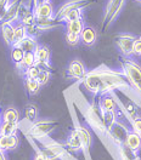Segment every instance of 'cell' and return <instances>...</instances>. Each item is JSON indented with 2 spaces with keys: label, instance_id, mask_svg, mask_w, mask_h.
Masks as SVG:
<instances>
[{
  "label": "cell",
  "instance_id": "cell-1",
  "mask_svg": "<svg viewBox=\"0 0 141 160\" xmlns=\"http://www.w3.org/2000/svg\"><path fill=\"white\" fill-rule=\"evenodd\" d=\"M83 85L95 97H101L117 91L130 92L131 86L122 70L111 69L106 66H100L95 69L88 70Z\"/></svg>",
  "mask_w": 141,
  "mask_h": 160
},
{
  "label": "cell",
  "instance_id": "cell-2",
  "mask_svg": "<svg viewBox=\"0 0 141 160\" xmlns=\"http://www.w3.org/2000/svg\"><path fill=\"white\" fill-rule=\"evenodd\" d=\"M83 117L86 122V125L94 131L96 135L100 137H106L107 136V128L102 119V112H101L99 103L96 102H86L83 108Z\"/></svg>",
  "mask_w": 141,
  "mask_h": 160
},
{
  "label": "cell",
  "instance_id": "cell-3",
  "mask_svg": "<svg viewBox=\"0 0 141 160\" xmlns=\"http://www.w3.org/2000/svg\"><path fill=\"white\" fill-rule=\"evenodd\" d=\"M122 72L124 73L131 90L141 97V66L131 57H123L121 60Z\"/></svg>",
  "mask_w": 141,
  "mask_h": 160
},
{
  "label": "cell",
  "instance_id": "cell-4",
  "mask_svg": "<svg viewBox=\"0 0 141 160\" xmlns=\"http://www.w3.org/2000/svg\"><path fill=\"white\" fill-rule=\"evenodd\" d=\"M60 122L54 119H40L35 120L34 122L28 124L27 128V135L28 137L34 141H41L49 137L51 132L59 128Z\"/></svg>",
  "mask_w": 141,
  "mask_h": 160
},
{
  "label": "cell",
  "instance_id": "cell-5",
  "mask_svg": "<svg viewBox=\"0 0 141 160\" xmlns=\"http://www.w3.org/2000/svg\"><path fill=\"white\" fill-rule=\"evenodd\" d=\"M130 130H131V126L129 121L117 120L114 122V125L107 131L106 138L110 141L114 147H119V146L125 143L127 136L130 132Z\"/></svg>",
  "mask_w": 141,
  "mask_h": 160
},
{
  "label": "cell",
  "instance_id": "cell-6",
  "mask_svg": "<svg viewBox=\"0 0 141 160\" xmlns=\"http://www.w3.org/2000/svg\"><path fill=\"white\" fill-rule=\"evenodd\" d=\"M125 2L127 0H108L103 12V18H102V27H101L102 32H106L111 27L112 23L119 16Z\"/></svg>",
  "mask_w": 141,
  "mask_h": 160
},
{
  "label": "cell",
  "instance_id": "cell-7",
  "mask_svg": "<svg viewBox=\"0 0 141 160\" xmlns=\"http://www.w3.org/2000/svg\"><path fill=\"white\" fill-rule=\"evenodd\" d=\"M138 37L130 33H119L114 38V44L123 57H133L134 56V44Z\"/></svg>",
  "mask_w": 141,
  "mask_h": 160
},
{
  "label": "cell",
  "instance_id": "cell-8",
  "mask_svg": "<svg viewBox=\"0 0 141 160\" xmlns=\"http://www.w3.org/2000/svg\"><path fill=\"white\" fill-rule=\"evenodd\" d=\"M94 2H95V0H68L57 9V11L55 12V18L60 21L67 12L72 10H81V9L84 10V9L89 8L90 5H92Z\"/></svg>",
  "mask_w": 141,
  "mask_h": 160
},
{
  "label": "cell",
  "instance_id": "cell-9",
  "mask_svg": "<svg viewBox=\"0 0 141 160\" xmlns=\"http://www.w3.org/2000/svg\"><path fill=\"white\" fill-rule=\"evenodd\" d=\"M37 142H39L40 144L43 146H45L46 148H49V149L59 158V160H70L72 159V157H70V152L67 148H66V146H65V143H61L59 141H55L50 138V137H46V138H44V140L41 141H37Z\"/></svg>",
  "mask_w": 141,
  "mask_h": 160
},
{
  "label": "cell",
  "instance_id": "cell-10",
  "mask_svg": "<svg viewBox=\"0 0 141 160\" xmlns=\"http://www.w3.org/2000/svg\"><path fill=\"white\" fill-rule=\"evenodd\" d=\"M74 128L78 131V135L81 140V144H83V153L86 158H89V153H90L91 144H92V137H91V132L89 130V126L83 125L78 120L74 121Z\"/></svg>",
  "mask_w": 141,
  "mask_h": 160
},
{
  "label": "cell",
  "instance_id": "cell-11",
  "mask_svg": "<svg viewBox=\"0 0 141 160\" xmlns=\"http://www.w3.org/2000/svg\"><path fill=\"white\" fill-rule=\"evenodd\" d=\"M35 55V66L44 68V69H51V50L46 45L39 44L34 51Z\"/></svg>",
  "mask_w": 141,
  "mask_h": 160
},
{
  "label": "cell",
  "instance_id": "cell-12",
  "mask_svg": "<svg viewBox=\"0 0 141 160\" xmlns=\"http://www.w3.org/2000/svg\"><path fill=\"white\" fill-rule=\"evenodd\" d=\"M86 73H88V69L81 60H72L66 69V74L70 79L78 80V81H83Z\"/></svg>",
  "mask_w": 141,
  "mask_h": 160
},
{
  "label": "cell",
  "instance_id": "cell-13",
  "mask_svg": "<svg viewBox=\"0 0 141 160\" xmlns=\"http://www.w3.org/2000/svg\"><path fill=\"white\" fill-rule=\"evenodd\" d=\"M97 103H99V107L102 112H117L119 108L118 96L116 95V92L99 97Z\"/></svg>",
  "mask_w": 141,
  "mask_h": 160
},
{
  "label": "cell",
  "instance_id": "cell-14",
  "mask_svg": "<svg viewBox=\"0 0 141 160\" xmlns=\"http://www.w3.org/2000/svg\"><path fill=\"white\" fill-rule=\"evenodd\" d=\"M34 15H35V18L37 20H40V18H52L55 17V9H54V5L51 4V1H45V0H40L38 2V5L34 8Z\"/></svg>",
  "mask_w": 141,
  "mask_h": 160
},
{
  "label": "cell",
  "instance_id": "cell-15",
  "mask_svg": "<svg viewBox=\"0 0 141 160\" xmlns=\"http://www.w3.org/2000/svg\"><path fill=\"white\" fill-rule=\"evenodd\" d=\"M66 148L70 150V153H83V144H81V140L78 135V131L76 130V128L73 126V129L70 131L66 142H65Z\"/></svg>",
  "mask_w": 141,
  "mask_h": 160
},
{
  "label": "cell",
  "instance_id": "cell-16",
  "mask_svg": "<svg viewBox=\"0 0 141 160\" xmlns=\"http://www.w3.org/2000/svg\"><path fill=\"white\" fill-rule=\"evenodd\" d=\"M0 33H1V37H3V40L5 41V44L9 48H12L13 41H15V24L3 22L0 24Z\"/></svg>",
  "mask_w": 141,
  "mask_h": 160
},
{
  "label": "cell",
  "instance_id": "cell-17",
  "mask_svg": "<svg viewBox=\"0 0 141 160\" xmlns=\"http://www.w3.org/2000/svg\"><path fill=\"white\" fill-rule=\"evenodd\" d=\"M118 102H119V106H121L122 110L124 112L127 119L129 120V122H130L133 119H135L136 117L140 115V114H139V108H138V106H136L133 101H130V100L121 101V98L118 97Z\"/></svg>",
  "mask_w": 141,
  "mask_h": 160
},
{
  "label": "cell",
  "instance_id": "cell-18",
  "mask_svg": "<svg viewBox=\"0 0 141 160\" xmlns=\"http://www.w3.org/2000/svg\"><path fill=\"white\" fill-rule=\"evenodd\" d=\"M97 41V32L91 26H85L81 34V42L85 46H94Z\"/></svg>",
  "mask_w": 141,
  "mask_h": 160
},
{
  "label": "cell",
  "instance_id": "cell-19",
  "mask_svg": "<svg viewBox=\"0 0 141 160\" xmlns=\"http://www.w3.org/2000/svg\"><path fill=\"white\" fill-rule=\"evenodd\" d=\"M20 144V138L16 135L10 136H0V149L4 152H11L15 150Z\"/></svg>",
  "mask_w": 141,
  "mask_h": 160
},
{
  "label": "cell",
  "instance_id": "cell-20",
  "mask_svg": "<svg viewBox=\"0 0 141 160\" xmlns=\"http://www.w3.org/2000/svg\"><path fill=\"white\" fill-rule=\"evenodd\" d=\"M20 0H12L10 8L6 12V16H5L3 22H8V23H12V24L20 22Z\"/></svg>",
  "mask_w": 141,
  "mask_h": 160
},
{
  "label": "cell",
  "instance_id": "cell-21",
  "mask_svg": "<svg viewBox=\"0 0 141 160\" xmlns=\"http://www.w3.org/2000/svg\"><path fill=\"white\" fill-rule=\"evenodd\" d=\"M35 24H37L39 32H46V30L55 29V28L60 27L61 24H63V23L57 20V18L52 17V18H40V20H37Z\"/></svg>",
  "mask_w": 141,
  "mask_h": 160
},
{
  "label": "cell",
  "instance_id": "cell-22",
  "mask_svg": "<svg viewBox=\"0 0 141 160\" xmlns=\"http://www.w3.org/2000/svg\"><path fill=\"white\" fill-rule=\"evenodd\" d=\"M117 148V155L119 160H140V154L135 150L128 148L125 144H122Z\"/></svg>",
  "mask_w": 141,
  "mask_h": 160
},
{
  "label": "cell",
  "instance_id": "cell-23",
  "mask_svg": "<svg viewBox=\"0 0 141 160\" xmlns=\"http://www.w3.org/2000/svg\"><path fill=\"white\" fill-rule=\"evenodd\" d=\"M124 144H125L128 148H130V149L135 150V152H138V153H140L141 136L138 133V132L130 130V132H129L128 136H127V140H125V143H124Z\"/></svg>",
  "mask_w": 141,
  "mask_h": 160
},
{
  "label": "cell",
  "instance_id": "cell-24",
  "mask_svg": "<svg viewBox=\"0 0 141 160\" xmlns=\"http://www.w3.org/2000/svg\"><path fill=\"white\" fill-rule=\"evenodd\" d=\"M1 120L9 122H20V112L15 107H6L1 112Z\"/></svg>",
  "mask_w": 141,
  "mask_h": 160
},
{
  "label": "cell",
  "instance_id": "cell-25",
  "mask_svg": "<svg viewBox=\"0 0 141 160\" xmlns=\"http://www.w3.org/2000/svg\"><path fill=\"white\" fill-rule=\"evenodd\" d=\"M65 27H66V32L81 35L84 27H85V22H84L83 18H78V20H73L65 23Z\"/></svg>",
  "mask_w": 141,
  "mask_h": 160
},
{
  "label": "cell",
  "instance_id": "cell-26",
  "mask_svg": "<svg viewBox=\"0 0 141 160\" xmlns=\"http://www.w3.org/2000/svg\"><path fill=\"white\" fill-rule=\"evenodd\" d=\"M20 128V122H9V121H3L0 125V136H10L16 135Z\"/></svg>",
  "mask_w": 141,
  "mask_h": 160
},
{
  "label": "cell",
  "instance_id": "cell-27",
  "mask_svg": "<svg viewBox=\"0 0 141 160\" xmlns=\"http://www.w3.org/2000/svg\"><path fill=\"white\" fill-rule=\"evenodd\" d=\"M38 118V106L35 103H28L24 107V120L32 124Z\"/></svg>",
  "mask_w": 141,
  "mask_h": 160
},
{
  "label": "cell",
  "instance_id": "cell-28",
  "mask_svg": "<svg viewBox=\"0 0 141 160\" xmlns=\"http://www.w3.org/2000/svg\"><path fill=\"white\" fill-rule=\"evenodd\" d=\"M38 45H39V44H38V41H37V38L27 37V38H24V39L22 40L18 45H16V46L21 48L24 52H34Z\"/></svg>",
  "mask_w": 141,
  "mask_h": 160
},
{
  "label": "cell",
  "instance_id": "cell-29",
  "mask_svg": "<svg viewBox=\"0 0 141 160\" xmlns=\"http://www.w3.org/2000/svg\"><path fill=\"white\" fill-rule=\"evenodd\" d=\"M41 85L38 82L37 79H30V78H24V89L29 96H34L40 91Z\"/></svg>",
  "mask_w": 141,
  "mask_h": 160
},
{
  "label": "cell",
  "instance_id": "cell-30",
  "mask_svg": "<svg viewBox=\"0 0 141 160\" xmlns=\"http://www.w3.org/2000/svg\"><path fill=\"white\" fill-rule=\"evenodd\" d=\"M34 64H35V55H34V52H24L23 60H22V62L18 66H16V68L20 69L21 73H22L23 70H26L27 68H29Z\"/></svg>",
  "mask_w": 141,
  "mask_h": 160
},
{
  "label": "cell",
  "instance_id": "cell-31",
  "mask_svg": "<svg viewBox=\"0 0 141 160\" xmlns=\"http://www.w3.org/2000/svg\"><path fill=\"white\" fill-rule=\"evenodd\" d=\"M27 29L26 26H23L21 22H17L15 24V41H13V46L18 45L24 38H27Z\"/></svg>",
  "mask_w": 141,
  "mask_h": 160
},
{
  "label": "cell",
  "instance_id": "cell-32",
  "mask_svg": "<svg viewBox=\"0 0 141 160\" xmlns=\"http://www.w3.org/2000/svg\"><path fill=\"white\" fill-rule=\"evenodd\" d=\"M102 119H103V122H105L107 131H108L114 125V122L118 120V117H117L116 112H102Z\"/></svg>",
  "mask_w": 141,
  "mask_h": 160
},
{
  "label": "cell",
  "instance_id": "cell-33",
  "mask_svg": "<svg viewBox=\"0 0 141 160\" xmlns=\"http://www.w3.org/2000/svg\"><path fill=\"white\" fill-rule=\"evenodd\" d=\"M11 49V61L13 62L15 66H18L22 60H23V56H24V51L22 50L18 46H12Z\"/></svg>",
  "mask_w": 141,
  "mask_h": 160
},
{
  "label": "cell",
  "instance_id": "cell-34",
  "mask_svg": "<svg viewBox=\"0 0 141 160\" xmlns=\"http://www.w3.org/2000/svg\"><path fill=\"white\" fill-rule=\"evenodd\" d=\"M83 13H84V10H81H81H72V11H70V12H67L60 21L65 24V23H67V22H70V21L83 18Z\"/></svg>",
  "mask_w": 141,
  "mask_h": 160
},
{
  "label": "cell",
  "instance_id": "cell-35",
  "mask_svg": "<svg viewBox=\"0 0 141 160\" xmlns=\"http://www.w3.org/2000/svg\"><path fill=\"white\" fill-rule=\"evenodd\" d=\"M40 67H38V66H32L29 68H27L26 70H23L21 74H22V77L23 78H30V79H37L38 78V75H39V73H40Z\"/></svg>",
  "mask_w": 141,
  "mask_h": 160
},
{
  "label": "cell",
  "instance_id": "cell-36",
  "mask_svg": "<svg viewBox=\"0 0 141 160\" xmlns=\"http://www.w3.org/2000/svg\"><path fill=\"white\" fill-rule=\"evenodd\" d=\"M50 79H51V69H44V68H41L40 73H39V75L37 78L38 82L40 84L41 86H44V85H46L49 82Z\"/></svg>",
  "mask_w": 141,
  "mask_h": 160
},
{
  "label": "cell",
  "instance_id": "cell-37",
  "mask_svg": "<svg viewBox=\"0 0 141 160\" xmlns=\"http://www.w3.org/2000/svg\"><path fill=\"white\" fill-rule=\"evenodd\" d=\"M65 39H66V42H67L70 46H77V45L81 42V35H79V34H73V33L66 32Z\"/></svg>",
  "mask_w": 141,
  "mask_h": 160
},
{
  "label": "cell",
  "instance_id": "cell-38",
  "mask_svg": "<svg viewBox=\"0 0 141 160\" xmlns=\"http://www.w3.org/2000/svg\"><path fill=\"white\" fill-rule=\"evenodd\" d=\"M12 0H0V24L3 23V21L6 16V12L9 10Z\"/></svg>",
  "mask_w": 141,
  "mask_h": 160
},
{
  "label": "cell",
  "instance_id": "cell-39",
  "mask_svg": "<svg viewBox=\"0 0 141 160\" xmlns=\"http://www.w3.org/2000/svg\"><path fill=\"white\" fill-rule=\"evenodd\" d=\"M130 126H131V130L138 132L141 136V115H139V117H136L135 119L131 120Z\"/></svg>",
  "mask_w": 141,
  "mask_h": 160
},
{
  "label": "cell",
  "instance_id": "cell-40",
  "mask_svg": "<svg viewBox=\"0 0 141 160\" xmlns=\"http://www.w3.org/2000/svg\"><path fill=\"white\" fill-rule=\"evenodd\" d=\"M26 29H27V35L28 37H33V38H37L39 35V29L37 27V24H30V26H26Z\"/></svg>",
  "mask_w": 141,
  "mask_h": 160
},
{
  "label": "cell",
  "instance_id": "cell-41",
  "mask_svg": "<svg viewBox=\"0 0 141 160\" xmlns=\"http://www.w3.org/2000/svg\"><path fill=\"white\" fill-rule=\"evenodd\" d=\"M134 55L141 56V37H138L134 44Z\"/></svg>",
  "mask_w": 141,
  "mask_h": 160
},
{
  "label": "cell",
  "instance_id": "cell-42",
  "mask_svg": "<svg viewBox=\"0 0 141 160\" xmlns=\"http://www.w3.org/2000/svg\"><path fill=\"white\" fill-rule=\"evenodd\" d=\"M39 1H40V0H28V2H27V4H28V6H29L32 10H34V8L38 5V2H39Z\"/></svg>",
  "mask_w": 141,
  "mask_h": 160
},
{
  "label": "cell",
  "instance_id": "cell-43",
  "mask_svg": "<svg viewBox=\"0 0 141 160\" xmlns=\"http://www.w3.org/2000/svg\"><path fill=\"white\" fill-rule=\"evenodd\" d=\"M0 160H8L6 158V152H4V150L0 149Z\"/></svg>",
  "mask_w": 141,
  "mask_h": 160
},
{
  "label": "cell",
  "instance_id": "cell-44",
  "mask_svg": "<svg viewBox=\"0 0 141 160\" xmlns=\"http://www.w3.org/2000/svg\"><path fill=\"white\" fill-rule=\"evenodd\" d=\"M1 122H3V120H1V112H0V125H1Z\"/></svg>",
  "mask_w": 141,
  "mask_h": 160
},
{
  "label": "cell",
  "instance_id": "cell-45",
  "mask_svg": "<svg viewBox=\"0 0 141 160\" xmlns=\"http://www.w3.org/2000/svg\"><path fill=\"white\" fill-rule=\"evenodd\" d=\"M135 1H138V2H140L141 4V0H135Z\"/></svg>",
  "mask_w": 141,
  "mask_h": 160
},
{
  "label": "cell",
  "instance_id": "cell-46",
  "mask_svg": "<svg viewBox=\"0 0 141 160\" xmlns=\"http://www.w3.org/2000/svg\"><path fill=\"white\" fill-rule=\"evenodd\" d=\"M45 1H51V0H45Z\"/></svg>",
  "mask_w": 141,
  "mask_h": 160
}]
</instances>
